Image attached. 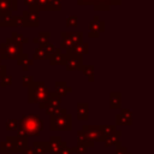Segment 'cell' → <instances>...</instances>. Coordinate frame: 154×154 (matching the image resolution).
<instances>
[{
  "instance_id": "6da1fadb",
  "label": "cell",
  "mask_w": 154,
  "mask_h": 154,
  "mask_svg": "<svg viewBox=\"0 0 154 154\" xmlns=\"http://www.w3.org/2000/svg\"><path fill=\"white\" fill-rule=\"evenodd\" d=\"M43 130V120L37 114H25L18 122L17 135L20 137H32L40 135Z\"/></svg>"
},
{
  "instance_id": "7a4b0ae2",
  "label": "cell",
  "mask_w": 154,
  "mask_h": 154,
  "mask_svg": "<svg viewBox=\"0 0 154 154\" xmlns=\"http://www.w3.org/2000/svg\"><path fill=\"white\" fill-rule=\"evenodd\" d=\"M49 130L51 131H71L72 116L67 113L65 108H60L55 114L49 116Z\"/></svg>"
},
{
  "instance_id": "3957f363",
  "label": "cell",
  "mask_w": 154,
  "mask_h": 154,
  "mask_svg": "<svg viewBox=\"0 0 154 154\" xmlns=\"http://www.w3.org/2000/svg\"><path fill=\"white\" fill-rule=\"evenodd\" d=\"M49 90L43 81H32L28 87V102L29 103H41L48 96Z\"/></svg>"
},
{
  "instance_id": "277c9868",
  "label": "cell",
  "mask_w": 154,
  "mask_h": 154,
  "mask_svg": "<svg viewBox=\"0 0 154 154\" xmlns=\"http://www.w3.org/2000/svg\"><path fill=\"white\" fill-rule=\"evenodd\" d=\"M23 53V45L16 42L11 37H7L5 42L0 43V58L1 59H17Z\"/></svg>"
},
{
  "instance_id": "5b68a950",
  "label": "cell",
  "mask_w": 154,
  "mask_h": 154,
  "mask_svg": "<svg viewBox=\"0 0 154 154\" xmlns=\"http://www.w3.org/2000/svg\"><path fill=\"white\" fill-rule=\"evenodd\" d=\"M60 106H61V97L55 91H49V94L46 97V100L43 102L38 103V108L40 109H45L47 116L55 114L61 108Z\"/></svg>"
},
{
  "instance_id": "8992f818",
  "label": "cell",
  "mask_w": 154,
  "mask_h": 154,
  "mask_svg": "<svg viewBox=\"0 0 154 154\" xmlns=\"http://www.w3.org/2000/svg\"><path fill=\"white\" fill-rule=\"evenodd\" d=\"M82 131L94 143L95 142H105V140H106V137L103 136V134L100 129V125H83Z\"/></svg>"
},
{
  "instance_id": "52a82bcc",
  "label": "cell",
  "mask_w": 154,
  "mask_h": 154,
  "mask_svg": "<svg viewBox=\"0 0 154 154\" xmlns=\"http://www.w3.org/2000/svg\"><path fill=\"white\" fill-rule=\"evenodd\" d=\"M22 19H23V26H38L40 24V14L38 12L24 10L22 12Z\"/></svg>"
},
{
  "instance_id": "ba28073f",
  "label": "cell",
  "mask_w": 154,
  "mask_h": 154,
  "mask_svg": "<svg viewBox=\"0 0 154 154\" xmlns=\"http://www.w3.org/2000/svg\"><path fill=\"white\" fill-rule=\"evenodd\" d=\"M47 143H48V154H60L61 149L67 146L65 141H61L60 136H51Z\"/></svg>"
},
{
  "instance_id": "9c48e42d",
  "label": "cell",
  "mask_w": 154,
  "mask_h": 154,
  "mask_svg": "<svg viewBox=\"0 0 154 154\" xmlns=\"http://www.w3.org/2000/svg\"><path fill=\"white\" fill-rule=\"evenodd\" d=\"M105 31V22L100 20V18L97 16H95L91 22L89 23V32L88 36L89 37H97L100 32Z\"/></svg>"
},
{
  "instance_id": "30bf717a",
  "label": "cell",
  "mask_w": 154,
  "mask_h": 154,
  "mask_svg": "<svg viewBox=\"0 0 154 154\" xmlns=\"http://www.w3.org/2000/svg\"><path fill=\"white\" fill-rule=\"evenodd\" d=\"M120 113L116 116V125L130 126L132 124V112L129 108H120Z\"/></svg>"
},
{
  "instance_id": "8fae6325",
  "label": "cell",
  "mask_w": 154,
  "mask_h": 154,
  "mask_svg": "<svg viewBox=\"0 0 154 154\" xmlns=\"http://www.w3.org/2000/svg\"><path fill=\"white\" fill-rule=\"evenodd\" d=\"M82 57L79 55H72V54H67V59L64 64L65 69L67 71H75V70H79L82 66Z\"/></svg>"
},
{
  "instance_id": "7c38bea8",
  "label": "cell",
  "mask_w": 154,
  "mask_h": 154,
  "mask_svg": "<svg viewBox=\"0 0 154 154\" xmlns=\"http://www.w3.org/2000/svg\"><path fill=\"white\" fill-rule=\"evenodd\" d=\"M120 136H122V131L117 130L114 131L113 134H111L109 136L106 137L105 142H103V146L105 148H109V147H119L120 146Z\"/></svg>"
},
{
  "instance_id": "4fadbf2b",
  "label": "cell",
  "mask_w": 154,
  "mask_h": 154,
  "mask_svg": "<svg viewBox=\"0 0 154 154\" xmlns=\"http://www.w3.org/2000/svg\"><path fill=\"white\" fill-rule=\"evenodd\" d=\"M48 59H49V64L52 66H54V65H64L65 61H66V59H67V54L66 53H63V49L58 48L55 51V53L52 57H49Z\"/></svg>"
},
{
  "instance_id": "5bb4252c",
  "label": "cell",
  "mask_w": 154,
  "mask_h": 154,
  "mask_svg": "<svg viewBox=\"0 0 154 154\" xmlns=\"http://www.w3.org/2000/svg\"><path fill=\"white\" fill-rule=\"evenodd\" d=\"M78 5H91L94 7V10H99V11H107L111 8V6H108L107 4H105L102 0H77Z\"/></svg>"
},
{
  "instance_id": "9a60e30c",
  "label": "cell",
  "mask_w": 154,
  "mask_h": 154,
  "mask_svg": "<svg viewBox=\"0 0 154 154\" xmlns=\"http://www.w3.org/2000/svg\"><path fill=\"white\" fill-rule=\"evenodd\" d=\"M26 147H28V138H26V137L14 136L12 153H23V150H24Z\"/></svg>"
},
{
  "instance_id": "2e32d148",
  "label": "cell",
  "mask_w": 154,
  "mask_h": 154,
  "mask_svg": "<svg viewBox=\"0 0 154 154\" xmlns=\"http://www.w3.org/2000/svg\"><path fill=\"white\" fill-rule=\"evenodd\" d=\"M88 43L85 42H82V43H78V45H75L70 51L66 52V54H72V55H84V54H88L89 49H88Z\"/></svg>"
},
{
  "instance_id": "e0dca14e",
  "label": "cell",
  "mask_w": 154,
  "mask_h": 154,
  "mask_svg": "<svg viewBox=\"0 0 154 154\" xmlns=\"http://www.w3.org/2000/svg\"><path fill=\"white\" fill-rule=\"evenodd\" d=\"M77 118H78V120H88V118H89L88 102H78L77 103Z\"/></svg>"
},
{
  "instance_id": "ac0fdd59",
  "label": "cell",
  "mask_w": 154,
  "mask_h": 154,
  "mask_svg": "<svg viewBox=\"0 0 154 154\" xmlns=\"http://www.w3.org/2000/svg\"><path fill=\"white\" fill-rule=\"evenodd\" d=\"M109 108L111 109L122 108V94L119 91H112L109 94Z\"/></svg>"
},
{
  "instance_id": "d6986e66",
  "label": "cell",
  "mask_w": 154,
  "mask_h": 154,
  "mask_svg": "<svg viewBox=\"0 0 154 154\" xmlns=\"http://www.w3.org/2000/svg\"><path fill=\"white\" fill-rule=\"evenodd\" d=\"M17 64H18V66H20V67H22V70H23V71H28V70H29V67L34 65V60H32V59H30L28 54L22 53V54L17 58Z\"/></svg>"
},
{
  "instance_id": "ffe728a7",
  "label": "cell",
  "mask_w": 154,
  "mask_h": 154,
  "mask_svg": "<svg viewBox=\"0 0 154 154\" xmlns=\"http://www.w3.org/2000/svg\"><path fill=\"white\" fill-rule=\"evenodd\" d=\"M71 91H72V88L69 87L66 82H64V81H57L55 82V93L60 97L67 95V93H71Z\"/></svg>"
},
{
  "instance_id": "44dd1931",
  "label": "cell",
  "mask_w": 154,
  "mask_h": 154,
  "mask_svg": "<svg viewBox=\"0 0 154 154\" xmlns=\"http://www.w3.org/2000/svg\"><path fill=\"white\" fill-rule=\"evenodd\" d=\"M13 141H14V136H7L6 140L2 141V142L0 143V152H1V154H5V153H12Z\"/></svg>"
},
{
  "instance_id": "7402d4cb",
  "label": "cell",
  "mask_w": 154,
  "mask_h": 154,
  "mask_svg": "<svg viewBox=\"0 0 154 154\" xmlns=\"http://www.w3.org/2000/svg\"><path fill=\"white\" fill-rule=\"evenodd\" d=\"M34 154H46L48 152V143L46 141H35L31 146Z\"/></svg>"
},
{
  "instance_id": "603a6c76",
  "label": "cell",
  "mask_w": 154,
  "mask_h": 154,
  "mask_svg": "<svg viewBox=\"0 0 154 154\" xmlns=\"http://www.w3.org/2000/svg\"><path fill=\"white\" fill-rule=\"evenodd\" d=\"M77 143L85 146L88 149H89V148H93V147H94V144H95L94 142H91V141L87 137V135H85L82 130H79V131L77 132Z\"/></svg>"
},
{
  "instance_id": "cb8c5ba5",
  "label": "cell",
  "mask_w": 154,
  "mask_h": 154,
  "mask_svg": "<svg viewBox=\"0 0 154 154\" xmlns=\"http://www.w3.org/2000/svg\"><path fill=\"white\" fill-rule=\"evenodd\" d=\"M65 35L72 41L73 45H78V43H82L83 42V32L82 31H73V32H67V31H64Z\"/></svg>"
},
{
  "instance_id": "d4e9b609",
  "label": "cell",
  "mask_w": 154,
  "mask_h": 154,
  "mask_svg": "<svg viewBox=\"0 0 154 154\" xmlns=\"http://www.w3.org/2000/svg\"><path fill=\"white\" fill-rule=\"evenodd\" d=\"M12 13V0H0V14Z\"/></svg>"
},
{
  "instance_id": "484cf974",
  "label": "cell",
  "mask_w": 154,
  "mask_h": 154,
  "mask_svg": "<svg viewBox=\"0 0 154 154\" xmlns=\"http://www.w3.org/2000/svg\"><path fill=\"white\" fill-rule=\"evenodd\" d=\"M46 54H47V57L49 58V57H52L54 53H55V51H57V48H55V46L53 45V43H51L49 41L48 42H46V43H42V45H40L38 46Z\"/></svg>"
},
{
  "instance_id": "4316f807",
  "label": "cell",
  "mask_w": 154,
  "mask_h": 154,
  "mask_svg": "<svg viewBox=\"0 0 154 154\" xmlns=\"http://www.w3.org/2000/svg\"><path fill=\"white\" fill-rule=\"evenodd\" d=\"M79 71L84 73L85 77H88V81L93 82L94 81V66L93 65H82Z\"/></svg>"
},
{
  "instance_id": "83f0119b",
  "label": "cell",
  "mask_w": 154,
  "mask_h": 154,
  "mask_svg": "<svg viewBox=\"0 0 154 154\" xmlns=\"http://www.w3.org/2000/svg\"><path fill=\"white\" fill-rule=\"evenodd\" d=\"M0 26H13V14H1Z\"/></svg>"
},
{
  "instance_id": "f1b7e54d",
  "label": "cell",
  "mask_w": 154,
  "mask_h": 154,
  "mask_svg": "<svg viewBox=\"0 0 154 154\" xmlns=\"http://www.w3.org/2000/svg\"><path fill=\"white\" fill-rule=\"evenodd\" d=\"M49 36H51V34H49L48 31H41V32L38 34V36L34 37L32 41H34V43H38V46H40V45H42V43L48 42Z\"/></svg>"
},
{
  "instance_id": "f546056e",
  "label": "cell",
  "mask_w": 154,
  "mask_h": 154,
  "mask_svg": "<svg viewBox=\"0 0 154 154\" xmlns=\"http://www.w3.org/2000/svg\"><path fill=\"white\" fill-rule=\"evenodd\" d=\"M61 10V0H48L46 11H60Z\"/></svg>"
},
{
  "instance_id": "4dcf8cb0",
  "label": "cell",
  "mask_w": 154,
  "mask_h": 154,
  "mask_svg": "<svg viewBox=\"0 0 154 154\" xmlns=\"http://www.w3.org/2000/svg\"><path fill=\"white\" fill-rule=\"evenodd\" d=\"M47 2H48V0H35V4H34V6L30 8V11H35V12L46 11Z\"/></svg>"
},
{
  "instance_id": "1f68e13d",
  "label": "cell",
  "mask_w": 154,
  "mask_h": 154,
  "mask_svg": "<svg viewBox=\"0 0 154 154\" xmlns=\"http://www.w3.org/2000/svg\"><path fill=\"white\" fill-rule=\"evenodd\" d=\"M11 38L14 40L16 42L20 43V45H24V43H28V42H29V40H28L25 36H23L22 34H18L17 31H13V32L11 34Z\"/></svg>"
},
{
  "instance_id": "d6a6232c",
  "label": "cell",
  "mask_w": 154,
  "mask_h": 154,
  "mask_svg": "<svg viewBox=\"0 0 154 154\" xmlns=\"http://www.w3.org/2000/svg\"><path fill=\"white\" fill-rule=\"evenodd\" d=\"M100 129H101V131H102L105 137H107L111 134H113L114 131H117L116 125H100Z\"/></svg>"
},
{
  "instance_id": "836d02e7",
  "label": "cell",
  "mask_w": 154,
  "mask_h": 154,
  "mask_svg": "<svg viewBox=\"0 0 154 154\" xmlns=\"http://www.w3.org/2000/svg\"><path fill=\"white\" fill-rule=\"evenodd\" d=\"M5 128L7 131H17L18 129V120L17 119H8L5 123Z\"/></svg>"
},
{
  "instance_id": "e575fe53",
  "label": "cell",
  "mask_w": 154,
  "mask_h": 154,
  "mask_svg": "<svg viewBox=\"0 0 154 154\" xmlns=\"http://www.w3.org/2000/svg\"><path fill=\"white\" fill-rule=\"evenodd\" d=\"M47 59H48L47 54L40 47L35 49V52H34V59L32 60H47Z\"/></svg>"
},
{
  "instance_id": "d590c367",
  "label": "cell",
  "mask_w": 154,
  "mask_h": 154,
  "mask_svg": "<svg viewBox=\"0 0 154 154\" xmlns=\"http://www.w3.org/2000/svg\"><path fill=\"white\" fill-rule=\"evenodd\" d=\"M11 84H12V77H11V76H8V75H4V76H1L0 85H1L2 88L8 87V85H11Z\"/></svg>"
},
{
  "instance_id": "8d00e7d4",
  "label": "cell",
  "mask_w": 154,
  "mask_h": 154,
  "mask_svg": "<svg viewBox=\"0 0 154 154\" xmlns=\"http://www.w3.org/2000/svg\"><path fill=\"white\" fill-rule=\"evenodd\" d=\"M77 25H78L77 16H69L66 18V26H77Z\"/></svg>"
},
{
  "instance_id": "74e56055",
  "label": "cell",
  "mask_w": 154,
  "mask_h": 154,
  "mask_svg": "<svg viewBox=\"0 0 154 154\" xmlns=\"http://www.w3.org/2000/svg\"><path fill=\"white\" fill-rule=\"evenodd\" d=\"M32 81H34L32 76H26V75H24V76L22 77V85L25 87V88H28V87L32 83Z\"/></svg>"
},
{
  "instance_id": "f35d334b",
  "label": "cell",
  "mask_w": 154,
  "mask_h": 154,
  "mask_svg": "<svg viewBox=\"0 0 154 154\" xmlns=\"http://www.w3.org/2000/svg\"><path fill=\"white\" fill-rule=\"evenodd\" d=\"M87 152H88V148L83 144L77 143V147H75V153L76 154H87Z\"/></svg>"
},
{
  "instance_id": "ab89813d",
  "label": "cell",
  "mask_w": 154,
  "mask_h": 154,
  "mask_svg": "<svg viewBox=\"0 0 154 154\" xmlns=\"http://www.w3.org/2000/svg\"><path fill=\"white\" fill-rule=\"evenodd\" d=\"M19 25H23L22 16H13V26H19Z\"/></svg>"
},
{
  "instance_id": "60d3db41",
  "label": "cell",
  "mask_w": 154,
  "mask_h": 154,
  "mask_svg": "<svg viewBox=\"0 0 154 154\" xmlns=\"http://www.w3.org/2000/svg\"><path fill=\"white\" fill-rule=\"evenodd\" d=\"M116 154H131V153L128 150L126 147L119 146V147H117V149H116Z\"/></svg>"
},
{
  "instance_id": "b9f144b4",
  "label": "cell",
  "mask_w": 154,
  "mask_h": 154,
  "mask_svg": "<svg viewBox=\"0 0 154 154\" xmlns=\"http://www.w3.org/2000/svg\"><path fill=\"white\" fill-rule=\"evenodd\" d=\"M1 58H0V77L1 76H4V75H6V71H7V66L6 65H2L1 64Z\"/></svg>"
},
{
  "instance_id": "7bdbcfd3",
  "label": "cell",
  "mask_w": 154,
  "mask_h": 154,
  "mask_svg": "<svg viewBox=\"0 0 154 154\" xmlns=\"http://www.w3.org/2000/svg\"><path fill=\"white\" fill-rule=\"evenodd\" d=\"M105 4H107L108 6L111 5H119L120 4V0H102Z\"/></svg>"
},
{
  "instance_id": "ee69618b",
  "label": "cell",
  "mask_w": 154,
  "mask_h": 154,
  "mask_svg": "<svg viewBox=\"0 0 154 154\" xmlns=\"http://www.w3.org/2000/svg\"><path fill=\"white\" fill-rule=\"evenodd\" d=\"M60 154H73V153H72V150H71V148L66 146L65 148H63V149H61V152H60Z\"/></svg>"
},
{
  "instance_id": "f6af8a7d",
  "label": "cell",
  "mask_w": 154,
  "mask_h": 154,
  "mask_svg": "<svg viewBox=\"0 0 154 154\" xmlns=\"http://www.w3.org/2000/svg\"><path fill=\"white\" fill-rule=\"evenodd\" d=\"M24 4H25V6H28L29 7V10L34 6V4H35V0H24Z\"/></svg>"
},
{
  "instance_id": "bcb514c9",
  "label": "cell",
  "mask_w": 154,
  "mask_h": 154,
  "mask_svg": "<svg viewBox=\"0 0 154 154\" xmlns=\"http://www.w3.org/2000/svg\"><path fill=\"white\" fill-rule=\"evenodd\" d=\"M22 154H34V150H32V148H31V147H29V146H28V147L23 150V153H22Z\"/></svg>"
},
{
  "instance_id": "7dc6e473",
  "label": "cell",
  "mask_w": 154,
  "mask_h": 154,
  "mask_svg": "<svg viewBox=\"0 0 154 154\" xmlns=\"http://www.w3.org/2000/svg\"><path fill=\"white\" fill-rule=\"evenodd\" d=\"M18 8V1L17 0H12V11H16Z\"/></svg>"
},
{
  "instance_id": "c3c4849f",
  "label": "cell",
  "mask_w": 154,
  "mask_h": 154,
  "mask_svg": "<svg viewBox=\"0 0 154 154\" xmlns=\"http://www.w3.org/2000/svg\"><path fill=\"white\" fill-rule=\"evenodd\" d=\"M5 154H12V153H5Z\"/></svg>"
},
{
  "instance_id": "681fc988",
  "label": "cell",
  "mask_w": 154,
  "mask_h": 154,
  "mask_svg": "<svg viewBox=\"0 0 154 154\" xmlns=\"http://www.w3.org/2000/svg\"><path fill=\"white\" fill-rule=\"evenodd\" d=\"M0 17H1V14H0Z\"/></svg>"
}]
</instances>
